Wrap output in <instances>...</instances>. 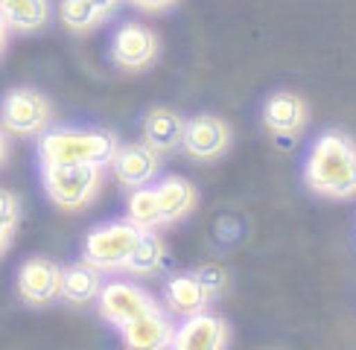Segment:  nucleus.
<instances>
[{
    "mask_svg": "<svg viewBox=\"0 0 356 350\" xmlns=\"http://www.w3.org/2000/svg\"><path fill=\"white\" fill-rule=\"evenodd\" d=\"M304 181L324 199H356V140L345 131L318 135L307 152Z\"/></svg>",
    "mask_w": 356,
    "mask_h": 350,
    "instance_id": "1",
    "label": "nucleus"
},
{
    "mask_svg": "<svg viewBox=\"0 0 356 350\" xmlns=\"http://www.w3.org/2000/svg\"><path fill=\"white\" fill-rule=\"evenodd\" d=\"M120 149L114 131L108 128H73L58 126L38 138L41 164H111L114 152Z\"/></svg>",
    "mask_w": 356,
    "mask_h": 350,
    "instance_id": "2",
    "label": "nucleus"
},
{
    "mask_svg": "<svg viewBox=\"0 0 356 350\" xmlns=\"http://www.w3.org/2000/svg\"><path fill=\"white\" fill-rule=\"evenodd\" d=\"M41 184L58 210L79 213L91 208L102 190V167L97 164H41Z\"/></svg>",
    "mask_w": 356,
    "mask_h": 350,
    "instance_id": "3",
    "label": "nucleus"
},
{
    "mask_svg": "<svg viewBox=\"0 0 356 350\" xmlns=\"http://www.w3.org/2000/svg\"><path fill=\"white\" fill-rule=\"evenodd\" d=\"M140 228H135L129 219H111L88 231L82 260L97 272H126V262L140 240Z\"/></svg>",
    "mask_w": 356,
    "mask_h": 350,
    "instance_id": "4",
    "label": "nucleus"
},
{
    "mask_svg": "<svg viewBox=\"0 0 356 350\" xmlns=\"http://www.w3.org/2000/svg\"><path fill=\"white\" fill-rule=\"evenodd\" d=\"M53 106L35 88H12L0 102V128L15 138H41L53 128Z\"/></svg>",
    "mask_w": 356,
    "mask_h": 350,
    "instance_id": "5",
    "label": "nucleus"
},
{
    "mask_svg": "<svg viewBox=\"0 0 356 350\" xmlns=\"http://www.w3.org/2000/svg\"><path fill=\"white\" fill-rule=\"evenodd\" d=\"M158 301L138 283H129V281H111V283H102L99 295H97V310L99 315L108 321L111 327L123 330L126 324H131L135 318L146 315L158 310Z\"/></svg>",
    "mask_w": 356,
    "mask_h": 350,
    "instance_id": "6",
    "label": "nucleus"
},
{
    "mask_svg": "<svg viewBox=\"0 0 356 350\" xmlns=\"http://www.w3.org/2000/svg\"><path fill=\"white\" fill-rule=\"evenodd\" d=\"M231 140L234 131L228 120H222L219 114H196L184 126L181 149L196 160H216L231 149Z\"/></svg>",
    "mask_w": 356,
    "mask_h": 350,
    "instance_id": "7",
    "label": "nucleus"
},
{
    "mask_svg": "<svg viewBox=\"0 0 356 350\" xmlns=\"http://www.w3.org/2000/svg\"><path fill=\"white\" fill-rule=\"evenodd\" d=\"M18 298L29 306H47L62 298V266L47 257H29L15 277Z\"/></svg>",
    "mask_w": 356,
    "mask_h": 350,
    "instance_id": "8",
    "label": "nucleus"
},
{
    "mask_svg": "<svg viewBox=\"0 0 356 350\" xmlns=\"http://www.w3.org/2000/svg\"><path fill=\"white\" fill-rule=\"evenodd\" d=\"M161 53V38L143 24H123L111 38V58L123 70H146Z\"/></svg>",
    "mask_w": 356,
    "mask_h": 350,
    "instance_id": "9",
    "label": "nucleus"
},
{
    "mask_svg": "<svg viewBox=\"0 0 356 350\" xmlns=\"http://www.w3.org/2000/svg\"><path fill=\"white\" fill-rule=\"evenodd\" d=\"M111 169L126 190H138V187H149L155 184L158 172H161V155L146 146L143 140L138 143H120V149L111 158Z\"/></svg>",
    "mask_w": 356,
    "mask_h": 350,
    "instance_id": "10",
    "label": "nucleus"
},
{
    "mask_svg": "<svg viewBox=\"0 0 356 350\" xmlns=\"http://www.w3.org/2000/svg\"><path fill=\"white\" fill-rule=\"evenodd\" d=\"M309 123L307 99L292 91H277L263 102V126L280 140H295Z\"/></svg>",
    "mask_w": 356,
    "mask_h": 350,
    "instance_id": "11",
    "label": "nucleus"
},
{
    "mask_svg": "<svg viewBox=\"0 0 356 350\" xmlns=\"http://www.w3.org/2000/svg\"><path fill=\"white\" fill-rule=\"evenodd\" d=\"M231 327L222 315L199 312L184 318L181 327H175V339L170 350H228Z\"/></svg>",
    "mask_w": 356,
    "mask_h": 350,
    "instance_id": "12",
    "label": "nucleus"
},
{
    "mask_svg": "<svg viewBox=\"0 0 356 350\" xmlns=\"http://www.w3.org/2000/svg\"><path fill=\"white\" fill-rule=\"evenodd\" d=\"M216 298L213 286L204 281L199 272H190V274H175L167 281L164 286V303L170 306V312L175 315H199L207 312V306Z\"/></svg>",
    "mask_w": 356,
    "mask_h": 350,
    "instance_id": "13",
    "label": "nucleus"
},
{
    "mask_svg": "<svg viewBox=\"0 0 356 350\" xmlns=\"http://www.w3.org/2000/svg\"><path fill=\"white\" fill-rule=\"evenodd\" d=\"M120 339L126 350H170L175 339V324L172 318L161 310H152L140 318H135L131 324L120 330Z\"/></svg>",
    "mask_w": 356,
    "mask_h": 350,
    "instance_id": "14",
    "label": "nucleus"
},
{
    "mask_svg": "<svg viewBox=\"0 0 356 350\" xmlns=\"http://www.w3.org/2000/svg\"><path fill=\"white\" fill-rule=\"evenodd\" d=\"M126 0H58V21L70 33H94L106 26Z\"/></svg>",
    "mask_w": 356,
    "mask_h": 350,
    "instance_id": "15",
    "label": "nucleus"
},
{
    "mask_svg": "<svg viewBox=\"0 0 356 350\" xmlns=\"http://www.w3.org/2000/svg\"><path fill=\"white\" fill-rule=\"evenodd\" d=\"M184 126H187V120L175 108L155 106L143 117V143L152 146L158 155H170L175 149H181Z\"/></svg>",
    "mask_w": 356,
    "mask_h": 350,
    "instance_id": "16",
    "label": "nucleus"
},
{
    "mask_svg": "<svg viewBox=\"0 0 356 350\" xmlns=\"http://www.w3.org/2000/svg\"><path fill=\"white\" fill-rule=\"evenodd\" d=\"M155 193H158V201H161V210H164V222L167 225H175L187 219L193 210H196V187H193L187 178L181 175H167L155 184Z\"/></svg>",
    "mask_w": 356,
    "mask_h": 350,
    "instance_id": "17",
    "label": "nucleus"
},
{
    "mask_svg": "<svg viewBox=\"0 0 356 350\" xmlns=\"http://www.w3.org/2000/svg\"><path fill=\"white\" fill-rule=\"evenodd\" d=\"M0 18L15 33H38L50 21V0H0Z\"/></svg>",
    "mask_w": 356,
    "mask_h": 350,
    "instance_id": "18",
    "label": "nucleus"
},
{
    "mask_svg": "<svg viewBox=\"0 0 356 350\" xmlns=\"http://www.w3.org/2000/svg\"><path fill=\"white\" fill-rule=\"evenodd\" d=\"M102 289V272H97L88 262L62 269V298L67 303H94Z\"/></svg>",
    "mask_w": 356,
    "mask_h": 350,
    "instance_id": "19",
    "label": "nucleus"
},
{
    "mask_svg": "<svg viewBox=\"0 0 356 350\" xmlns=\"http://www.w3.org/2000/svg\"><path fill=\"white\" fill-rule=\"evenodd\" d=\"M126 219L135 228H140V231H161V228H167L164 210H161V201H158V193H155V184L129 190Z\"/></svg>",
    "mask_w": 356,
    "mask_h": 350,
    "instance_id": "20",
    "label": "nucleus"
},
{
    "mask_svg": "<svg viewBox=\"0 0 356 350\" xmlns=\"http://www.w3.org/2000/svg\"><path fill=\"white\" fill-rule=\"evenodd\" d=\"M167 262V245L161 240L158 231H143L140 240L131 251L129 262H126V272L129 274H138V277H152L164 269Z\"/></svg>",
    "mask_w": 356,
    "mask_h": 350,
    "instance_id": "21",
    "label": "nucleus"
},
{
    "mask_svg": "<svg viewBox=\"0 0 356 350\" xmlns=\"http://www.w3.org/2000/svg\"><path fill=\"white\" fill-rule=\"evenodd\" d=\"M21 222V201L9 190H0V257L9 251V245L15 240V231Z\"/></svg>",
    "mask_w": 356,
    "mask_h": 350,
    "instance_id": "22",
    "label": "nucleus"
},
{
    "mask_svg": "<svg viewBox=\"0 0 356 350\" xmlns=\"http://www.w3.org/2000/svg\"><path fill=\"white\" fill-rule=\"evenodd\" d=\"M126 3H131L135 9L140 12H149V15H161V12H170L178 6V0H126Z\"/></svg>",
    "mask_w": 356,
    "mask_h": 350,
    "instance_id": "23",
    "label": "nucleus"
},
{
    "mask_svg": "<svg viewBox=\"0 0 356 350\" xmlns=\"http://www.w3.org/2000/svg\"><path fill=\"white\" fill-rule=\"evenodd\" d=\"M9 33L12 29L6 26V21L0 18V58H3V53H6V44H9Z\"/></svg>",
    "mask_w": 356,
    "mask_h": 350,
    "instance_id": "24",
    "label": "nucleus"
},
{
    "mask_svg": "<svg viewBox=\"0 0 356 350\" xmlns=\"http://www.w3.org/2000/svg\"><path fill=\"white\" fill-rule=\"evenodd\" d=\"M6 155H9V135L3 128H0V164L6 160Z\"/></svg>",
    "mask_w": 356,
    "mask_h": 350,
    "instance_id": "25",
    "label": "nucleus"
}]
</instances>
